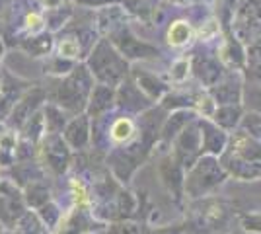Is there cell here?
<instances>
[{
	"mask_svg": "<svg viewBox=\"0 0 261 234\" xmlns=\"http://www.w3.org/2000/svg\"><path fill=\"white\" fill-rule=\"evenodd\" d=\"M232 209L226 201L201 197L195 199L189 211V223L185 230L189 234H220L228 228Z\"/></svg>",
	"mask_w": 261,
	"mask_h": 234,
	"instance_id": "cell-1",
	"label": "cell"
},
{
	"mask_svg": "<svg viewBox=\"0 0 261 234\" xmlns=\"http://www.w3.org/2000/svg\"><path fill=\"white\" fill-rule=\"evenodd\" d=\"M127 61L121 57L119 51H115L111 43L101 39L90 57V72L96 74L98 80L106 86H115L127 76Z\"/></svg>",
	"mask_w": 261,
	"mask_h": 234,
	"instance_id": "cell-2",
	"label": "cell"
},
{
	"mask_svg": "<svg viewBox=\"0 0 261 234\" xmlns=\"http://www.w3.org/2000/svg\"><path fill=\"white\" fill-rule=\"evenodd\" d=\"M224 178H226L224 168L215 160V156H207L191 166L184 181V190L191 199L208 197V193L217 190Z\"/></svg>",
	"mask_w": 261,
	"mask_h": 234,
	"instance_id": "cell-3",
	"label": "cell"
},
{
	"mask_svg": "<svg viewBox=\"0 0 261 234\" xmlns=\"http://www.w3.org/2000/svg\"><path fill=\"white\" fill-rule=\"evenodd\" d=\"M90 74L84 67L74 68L68 76L61 82L59 86V94H57V101L70 112H80L86 106L88 96L92 94V86H90Z\"/></svg>",
	"mask_w": 261,
	"mask_h": 234,
	"instance_id": "cell-4",
	"label": "cell"
},
{
	"mask_svg": "<svg viewBox=\"0 0 261 234\" xmlns=\"http://www.w3.org/2000/svg\"><path fill=\"white\" fill-rule=\"evenodd\" d=\"M234 25L240 39L255 41L261 35V0H242Z\"/></svg>",
	"mask_w": 261,
	"mask_h": 234,
	"instance_id": "cell-5",
	"label": "cell"
},
{
	"mask_svg": "<svg viewBox=\"0 0 261 234\" xmlns=\"http://www.w3.org/2000/svg\"><path fill=\"white\" fill-rule=\"evenodd\" d=\"M203 148V139L199 137L197 125H189L175 137V160L184 168H191Z\"/></svg>",
	"mask_w": 261,
	"mask_h": 234,
	"instance_id": "cell-6",
	"label": "cell"
},
{
	"mask_svg": "<svg viewBox=\"0 0 261 234\" xmlns=\"http://www.w3.org/2000/svg\"><path fill=\"white\" fill-rule=\"evenodd\" d=\"M113 43L119 47V53L127 59H154L160 55L156 47L137 39L127 28H121L113 34Z\"/></svg>",
	"mask_w": 261,
	"mask_h": 234,
	"instance_id": "cell-7",
	"label": "cell"
},
{
	"mask_svg": "<svg viewBox=\"0 0 261 234\" xmlns=\"http://www.w3.org/2000/svg\"><path fill=\"white\" fill-rule=\"evenodd\" d=\"M45 145H47L45 146V158H47L49 168L57 174H63L68 166V160H70V152L63 143V139H59L57 135H51L45 141Z\"/></svg>",
	"mask_w": 261,
	"mask_h": 234,
	"instance_id": "cell-8",
	"label": "cell"
},
{
	"mask_svg": "<svg viewBox=\"0 0 261 234\" xmlns=\"http://www.w3.org/2000/svg\"><path fill=\"white\" fill-rule=\"evenodd\" d=\"M160 176H162L166 188L174 193L177 201L181 199V188H184V176H181V164L175 160V156H166L160 164Z\"/></svg>",
	"mask_w": 261,
	"mask_h": 234,
	"instance_id": "cell-9",
	"label": "cell"
},
{
	"mask_svg": "<svg viewBox=\"0 0 261 234\" xmlns=\"http://www.w3.org/2000/svg\"><path fill=\"white\" fill-rule=\"evenodd\" d=\"M65 141L72 146V148H78V150H82V148L88 145L90 135H88L86 115H80L74 121L68 123V127L65 129Z\"/></svg>",
	"mask_w": 261,
	"mask_h": 234,
	"instance_id": "cell-10",
	"label": "cell"
},
{
	"mask_svg": "<svg viewBox=\"0 0 261 234\" xmlns=\"http://www.w3.org/2000/svg\"><path fill=\"white\" fill-rule=\"evenodd\" d=\"M201 129H203V146L207 148L211 154H218L222 152V148L226 145V135L218 129L217 125L211 121H201Z\"/></svg>",
	"mask_w": 261,
	"mask_h": 234,
	"instance_id": "cell-11",
	"label": "cell"
},
{
	"mask_svg": "<svg viewBox=\"0 0 261 234\" xmlns=\"http://www.w3.org/2000/svg\"><path fill=\"white\" fill-rule=\"evenodd\" d=\"M193 68H195L197 76L201 78L207 86H213L218 78H220V68H218V65L213 61V59H207V57H203V59H201V57H197L195 67Z\"/></svg>",
	"mask_w": 261,
	"mask_h": 234,
	"instance_id": "cell-12",
	"label": "cell"
},
{
	"mask_svg": "<svg viewBox=\"0 0 261 234\" xmlns=\"http://www.w3.org/2000/svg\"><path fill=\"white\" fill-rule=\"evenodd\" d=\"M90 101H92L90 106H92L94 115L106 112V110H109V106L113 101V90L109 88V86H106V84H99V86H96V88L92 90Z\"/></svg>",
	"mask_w": 261,
	"mask_h": 234,
	"instance_id": "cell-13",
	"label": "cell"
},
{
	"mask_svg": "<svg viewBox=\"0 0 261 234\" xmlns=\"http://www.w3.org/2000/svg\"><path fill=\"white\" fill-rule=\"evenodd\" d=\"M193 117V113L191 112H177L175 115H172V119H168L166 121V125H164L162 129V139H166V141H170V139H175L177 135H179V131L184 129V125L189 119Z\"/></svg>",
	"mask_w": 261,
	"mask_h": 234,
	"instance_id": "cell-14",
	"label": "cell"
},
{
	"mask_svg": "<svg viewBox=\"0 0 261 234\" xmlns=\"http://www.w3.org/2000/svg\"><path fill=\"white\" fill-rule=\"evenodd\" d=\"M137 80H139V84H141L139 88H141L142 92H146L150 98H160L164 92L168 90L158 78H154L152 74H146V72L137 74Z\"/></svg>",
	"mask_w": 261,
	"mask_h": 234,
	"instance_id": "cell-15",
	"label": "cell"
},
{
	"mask_svg": "<svg viewBox=\"0 0 261 234\" xmlns=\"http://www.w3.org/2000/svg\"><path fill=\"white\" fill-rule=\"evenodd\" d=\"M135 133V123L130 121L129 117H121L117 121L111 125V139L115 143H123V141H129Z\"/></svg>",
	"mask_w": 261,
	"mask_h": 234,
	"instance_id": "cell-16",
	"label": "cell"
},
{
	"mask_svg": "<svg viewBox=\"0 0 261 234\" xmlns=\"http://www.w3.org/2000/svg\"><path fill=\"white\" fill-rule=\"evenodd\" d=\"M191 37V30L185 22H174L172 28L168 30V43L174 45V47H181L189 41Z\"/></svg>",
	"mask_w": 261,
	"mask_h": 234,
	"instance_id": "cell-17",
	"label": "cell"
},
{
	"mask_svg": "<svg viewBox=\"0 0 261 234\" xmlns=\"http://www.w3.org/2000/svg\"><path fill=\"white\" fill-rule=\"evenodd\" d=\"M45 129L49 131L51 135H57L63 127H65V113L61 112L59 108H55V106H51V108H47L45 110Z\"/></svg>",
	"mask_w": 261,
	"mask_h": 234,
	"instance_id": "cell-18",
	"label": "cell"
},
{
	"mask_svg": "<svg viewBox=\"0 0 261 234\" xmlns=\"http://www.w3.org/2000/svg\"><path fill=\"white\" fill-rule=\"evenodd\" d=\"M232 115L240 117V108H234V106H222L220 110H217V112L213 113L215 121L220 123V125H222V127H226V129L234 127V125L238 123V119H232Z\"/></svg>",
	"mask_w": 261,
	"mask_h": 234,
	"instance_id": "cell-19",
	"label": "cell"
},
{
	"mask_svg": "<svg viewBox=\"0 0 261 234\" xmlns=\"http://www.w3.org/2000/svg\"><path fill=\"white\" fill-rule=\"evenodd\" d=\"M108 234H144V230L135 223H117L109 226Z\"/></svg>",
	"mask_w": 261,
	"mask_h": 234,
	"instance_id": "cell-20",
	"label": "cell"
},
{
	"mask_svg": "<svg viewBox=\"0 0 261 234\" xmlns=\"http://www.w3.org/2000/svg\"><path fill=\"white\" fill-rule=\"evenodd\" d=\"M242 221H244V228L246 230L261 234V215H244Z\"/></svg>",
	"mask_w": 261,
	"mask_h": 234,
	"instance_id": "cell-21",
	"label": "cell"
},
{
	"mask_svg": "<svg viewBox=\"0 0 261 234\" xmlns=\"http://www.w3.org/2000/svg\"><path fill=\"white\" fill-rule=\"evenodd\" d=\"M187 68H189V63L187 61H177L174 65V68H172V78L174 80H184L185 76H187Z\"/></svg>",
	"mask_w": 261,
	"mask_h": 234,
	"instance_id": "cell-22",
	"label": "cell"
},
{
	"mask_svg": "<svg viewBox=\"0 0 261 234\" xmlns=\"http://www.w3.org/2000/svg\"><path fill=\"white\" fill-rule=\"evenodd\" d=\"M150 234H181V226H174V228H156Z\"/></svg>",
	"mask_w": 261,
	"mask_h": 234,
	"instance_id": "cell-23",
	"label": "cell"
},
{
	"mask_svg": "<svg viewBox=\"0 0 261 234\" xmlns=\"http://www.w3.org/2000/svg\"><path fill=\"white\" fill-rule=\"evenodd\" d=\"M80 4H86V6H101V4H109V2H117V0H76Z\"/></svg>",
	"mask_w": 261,
	"mask_h": 234,
	"instance_id": "cell-24",
	"label": "cell"
},
{
	"mask_svg": "<svg viewBox=\"0 0 261 234\" xmlns=\"http://www.w3.org/2000/svg\"><path fill=\"white\" fill-rule=\"evenodd\" d=\"M175 2H185V0H175Z\"/></svg>",
	"mask_w": 261,
	"mask_h": 234,
	"instance_id": "cell-25",
	"label": "cell"
},
{
	"mask_svg": "<svg viewBox=\"0 0 261 234\" xmlns=\"http://www.w3.org/2000/svg\"><path fill=\"white\" fill-rule=\"evenodd\" d=\"M234 234H240V232H234Z\"/></svg>",
	"mask_w": 261,
	"mask_h": 234,
	"instance_id": "cell-26",
	"label": "cell"
}]
</instances>
